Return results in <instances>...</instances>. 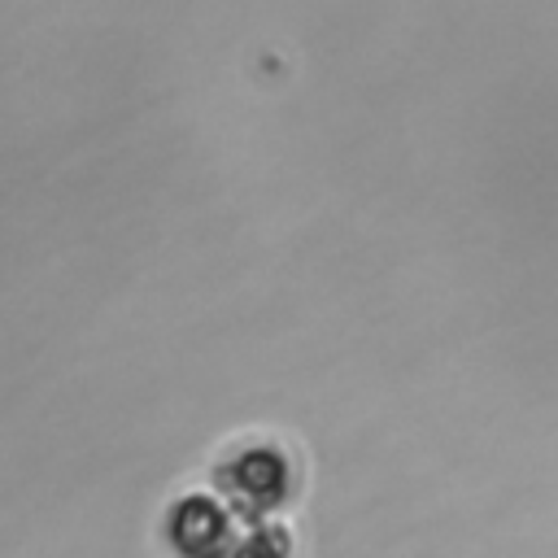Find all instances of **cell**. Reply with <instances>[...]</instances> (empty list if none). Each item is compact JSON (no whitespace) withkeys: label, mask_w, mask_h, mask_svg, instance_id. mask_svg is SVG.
Wrapping results in <instances>:
<instances>
[{"label":"cell","mask_w":558,"mask_h":558,"mask_svg":"<svg viewBox=\"0 0 558 558\" xmlns=\"http://www.w3.org/2000/svg\"><path fill=\"white\" fill-rule=\"evenodd\" d=\"M214 488L222 493V510L244 519H266L283 506L292 488V466L279 445H244L214 466Z\"/></svg>","instance_id":"1"},{"label":"cell","mask_w":558,"mask_h":558,"mask_svg":"<svg viewBox=\"0 0 558 558\" xmlns=\"http://www.w3.org/2000/svg\"><path fill=\"white\" fill-rule=\"evenodd\" d=\"M166 536H170V545H174L183 558H231V545H235L231 514H227L222 501L209 497V493L183 497V501L170 510Z\"/></svg>","instance_id":"2"},{"label":"cell","mask_w":558,"mask_h":558,"mask_svg":"<svg viewBox=\"0 0 558 558\" xmlns=\"http://www.w3.org/2000/svg\"><path fill=\"white\" fill-rule=\"evenodd\" d=\"M292 536L283 523H257L248 527V536H240L231 545V558H288Z\"/></svg>","instance_id":"3"}]
</instances>
